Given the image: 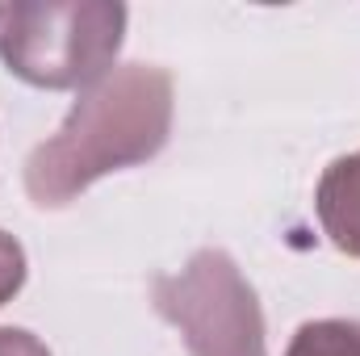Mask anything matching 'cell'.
<instances>
[{
    "mask_svg": "<svg viewBox=\"0 0 360 356\" xmlns=\"http://www.w3.org/2000/svg\"><path fill=\"white\" fill-rule=\"evenodd\" d=\"M117 0H17L0 17V63L34 89H92L126 38Z\"/></svg>",
    "mask_w": 360,
    "mask_h": 356,
    "instance_id": "2",
    "label": "cell"
},
{
    "mask_svg": "<svg viewBox=\"0 0 360 356\" xmlns=\"http://www.w3.org/2000/svg\"><path fill=\"white\" fill-rule=\"evenodd\" d=\"M285 356H360V319H314L302 323Z\"/></svg>",
    "mask_w": 360,
    "mask_h": 356,
    "instance_id": "5",
    "label": "cell"
},
{
    "mask_svg": "<svg viewBox=\"0 0 360 356\" xmlns=\"http://www.w3.org/2000/svg\"><path fill=\"white\" fill-rule=\"evenodd\" d=\"M151 306L180 331L188 356H269L264 306L222 248H201L180 272H160Z\"/></svg>",
    "mask_w": 360,
    "mask_h": 356,
    "instance_id": "3",
    "label": "cell"
},
{
    "mask_svg": "<svg viewBox=\"0 0 360 356\" xmlns=\"http://www.w3.org/2000/svg\"><path fill=\"white\" fill-rule=\"evenodd\" d=\"M0 356H51V348L25 327H0Z\"/></svg>",
    "mask_w": 360,
    "mask_h": 356,
    "instance_id": "7",
    "label": "cell"
},
{
    "mask_svg": "<svg viewBox=\"0 0 360 356\" xmlns=\"http://www.w3.org/2000/svg\"><path fill=\"white\" fill-rule=\"evenodd\" d=\"M314 214H319L323 235L344 256L360 260V151L327 164L314 189Z\"/></svg>",
    "mask_w": 360,
    "mask_h": 356,
    "instance_id": "4",
    "label": "cell"
},
{
    "mask_svg": "<svg viewBox=\"0 0 360 356\" xmlns=\"http://www.w3.org/2000/svg\"><path fill=\"white\" fill-rule=\"evenodd\" d=\"M21 285H25V248L8 231H0V306L13 302Z\"/></svg>",
    "mask_w": 360,
    "mask_h": 356,
    "instance_id": "6",
    "label": "cell"
},
{
    "mask_svg": "<svg viewBox=\"0 0 360 356\" xmlns=\"http://www.w3.org/2000/svg\"><path fill=\"white\" fill-rule=\"evenodd\" d=\"M176 89L155 63H122L80 92L63 126L25 160V193L42 210L76 201L109 172L155 160L172 139Z\"/></svg>",
    "mask_w": 360,
    "mask_h": 356,
    "instance_id": "1",
    "label": "cell"
},
{
    "mask_svg": "<svg viewBox=\"0 0 360 356\" xmlns=\"http://www.w3.org/2000/svg\"><path fill=\"white\" fill-rule=\"evenodd\" d=\"M0 17H4V8H0Z\"/></svg>",
    "mask_w": 360,
    "mask_h": 356,
    "instance_id": "8",
    "label": "cell"
}]
</instances>
